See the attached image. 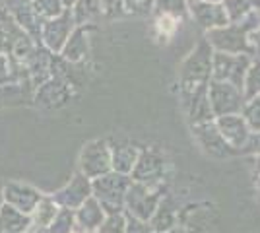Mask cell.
I'll return each mask as SVG.
<instances>
[{
  "mask_svg": "<svg viewBox=\"0 0 260 233\" xmlns=\"http://www.w3.org/2000/svg\"><path fill=\"white\" fill-rule=\"evenodd\" d=\"M78 233H91V231H78Z\"/></svg>",
  "mask_w": 260,
  "mask_h": 233,
  "instance_id": "obj_26",
  "label": "cell"
},
{
  "mask_svg": "<svg viewBox=\"0 0 260 233\" xmlns=\"http://www.w3.org/2000/svg\"><path fill=\"white\" fill-rule=\"evenodd\" d=\"M33 2V8L35 12L39 14V18L41 20H51V18H56V16H60L64 10V4L60 2V0H31Z\"/></svg>",
  "mask_w": 260,
  "mask_h": 233,
  "instance_id": "obj_17",
  "label": "cell"
},
{
  "mask_svg": "<svg viewBox=\"0 0 260 233\" xmlns=\"http://www.w3.org/2000/svg\"><path fill=\"white\" fill-rule=\"evenodd\" d=\"M126 233H153V227L146 220H138L126 214Z\"/></svg>",
  "mask_w": 260,
  "mask_h": 233,
  "instance_id": "obj_22",
  "label": "cell"
},
{
  "mask_svg": "<svg viewBox=\"0 0 260 233\" xmlns=\"http://www.w3.org/2000/svg\"><path fill=\"white\" fill-rule=\"evenodd\" d=\"M163 169H165V163H163L161 155L153 150H146V152H140V157H138L136 167H134L130 177L136 183L157 185L159 177L163 175Z\"/></svg>",
  "mask_w": 260,
  "mask_h": 233,
  "instance_id": "obj_8",
  "label": "cell"
},
{
  "mask_svg": "<svg viewBox=\"0 0 260 233\" xmlns=\"http://www.w3.org/2000/svg\"><path fill=\"white\" fill-rule=\"evenodd\" d=\"M78 167L91 181L111 173L113 171L111 142L103 140V138H98V140H89L87 144H84L82 152H80V157H78Z\"/></svg>",
  "mask_w": 260,
  "mask_h": 233,
  "instance_id": "obj_2",
  "label": "cell"
},
{
  "mask_svg": "<svg viewBox=\"0 0 260 233\" xmlns=\"http://www.w3.org/2000/svg\"><path fill=\"white\" fill-rule=\"evenodd\" d=\"M27 233H49V227H41V225H31V229Z\"/></svg>",
  "mask_w": 260,
  "mask_h": 233,
  "instance_id": "obj_23",
  "label": "cell"
},
{
  "mask_svg": "<svg viewBox=\"0 0 260 233\" xmlns=\"http://www.w3.org/2000/svg\"><path fill=\"white\" fill-rule=\"evenodd\" d=\"M132 185L130 175H122L117 171H111L103 177L93 179V196L105 206V210L111 212H124L126 194Z\"/></svg>",
  "mask_w": 260,
  "mask_h": 233,
  "instance_id": "obj_1",
  "label": "cell"
},
{
  "mask_svg": "<svg viewBox=\"0 0 260 233\" xmlns=\"http://www.w3.org/2000/svg\"><path fill=\"white\" fill-rule=\"evenodd\" d=\"M60 2L64 4V8H68V10H70V8L74 6V2H76V0H60Z\"/></svg>",
  "mask_w": 260,
  "mask_h": 233,
  "instance_id": "obj_25",
  "label": "cell"
},
{
  "mask_svg": "<svg viewBox=\"0 0 260 233\" xmlns=\"http://www.w3.org/2000/svg\"><path fill=\"white\" fill-rule=\"evenodd\" d=\"M72 95V84L66 82L64 78H49L45 84H41L37 88V93H35V101L43 107H60L64 105L66 101L70 99Z\"/></svg>",
  "mask_w": 260,
  "mask_h": 233,
  "instance_id": "obj_7",
  "label": "cell"
},
{
  "mask_svg": "<svg viewBox=\"0 0 260 233\" xmlns=\"http://www.w3.org/2000/svg\"><path fill=\"white\" fill-rule=\"evenodd\" d=\"M31 229V216L4 202L0 208V233H27Z\"/></svg>",
  "mask_w": 260,
  "mask_h": 233,
  "instance_id": "obj_12",
  "label": "cell"
},
{
  "mask_svg": "<svg viewBox=\"0 0 260 233\" xmlns=\"http://www.w3.org/2000/svg\"><path fill=\"white\" fill-rule=\"evenodd\" d=\"M4 206V183H0V208Z\"/></svg>",
  "mask_w": 260,
  "mask_h": 233,
  "instance_id": "obj_24",
  "label": "cell"
},
{
  "mask_svg": "<svg viewBox=\"0 0 260 233\" xmlns=\"http://www.w3.org/2000/svg\"><path fill=\"white\" fill-rule=\"evenodd\" d=\"M49 233H78L76 210L60 208L53 223L49 225Z\"/></svg>",
  "mask_w": 260,
  "mask_h": 233,
  "instance_id": "obj_15",
  "label": "cell"
},
{
  "mask_svg": "<svg viewBox=\"0 0 260 233\" xmlns=\"http://www.w3.org/2000/svg\"><path fill=\"white\" fill-rule=\"evenodd\" d=\"M101 8H103V18L107 20H115L126 14L124 0H101Z\"/></svg>",
  "mask_w": 260,
  "mask_h": 233,
  "instance_id": "obj_20",
  "label": "cell"
},
{
  "mask_svg": "<svg viewBox=\"0 0 260 233\" xmlns=\"http://www.w3.org/2000/svg\"><path fill=\"white\" fill-rule=\"evenodd\" d=\"M60 210V206L54 202L53 196H47L45 194L43 200L35 206V210L29 214L31 216V225H41V227H49L53 220L56 218V214Z\"/></svg>",
  "mask_w": 260,
  "mask_h": 233,
  "instance_id": "obj_14",
  "label": "cell"
},
{
  "mask_svg": "<svg viewBox=\"0 0 260 233\" xmlns=\"http://www.w3.org/2000/svg\"><path fill=\"white\" fill-rule=\"evenodd\" d=\"M54 202L60 208H68V210H78L87 198L93 196V181L86 177L82 171H76L72 179L66 183L62 189H58L54 194H51Z\"/></svg>",
  "mask_w": 260,
  "mask_h": 233,
  "instance_id": "obj_5",
  "label": "cell"
},
{
  "mask_svg": "<svg viewBox=\"0 0 260 233\" xmlns=\"http://www.w3.org/2000/svg\"><path fill=\"white\" fill-rule=\"evenodd\" d=\"M76 27L78 25L74 22L72 10H64L56 18L45 20L41 27V45L53 55H60Z\"/></svg>",
  "mask_w": 260,
  "mask_h": 233,
  "instance_id": "obj_4",
  "label": "cell"
},
{
  "mask_svg": "<svg viewBox=\"0 0 260 233\" xmlns=\"http://www.w3.org/2000/svg\"><path fill=\"white\" fill-rule=\"evenodd\" d=\"M140 157V152L136 146L124 140L111 142V159H113V171L122 173V175H132L136 161Z\"/></svg>",
  "mask_w": 260,
  "mask_h": 233,
  "instance_id": "obj_10",
  "label": "cell"
},
{
  "mask_svg": "<svg viewBox=\"0 0 260 233\" xmlns=\"http://www.w3.org/2000/svg\"><path fill=\"white\" fill-rule=\"evenodd\" d=\"M76 25H93L103 18L101 0H76L74 6L70 8Z\"/></svg>",
  "mask_w": 260,
  "mask_h": 233,
  "instance_id": "obj_13",
  "label": "cell"
},
{
  "mask_svg": "<svg viewBox=\"0 0 260 233\" xmlns=\"http://www.w3.org/2000/svg\"><path fill=\"white\" fill-rule=\"evenodd\" d=\"M124 8H126V14L144 16V14H150L152 8H155V0H124Z\"/></svg>",
  "mask_w": 260,
  "mask_h": 233,
  "instance_id": "obj_21",
  "label": "cell"
},
{
  "mask_svg": "<svg viewBox=\"0 0 260 233\" xmlns=\"http://www.w3.org/2000/svg\"><path fill=\"white\" fill-rule=\"evenodd\" d=\"M157 208H159V187L132 181L124 202V212L138 220L150 222Z\"/></svg>",
  "mask_w": 260,
  "mask_h": 233,
  "instance_id": "obj_3",
  "label": "cell"
},
{
  "mask_svg": "<svg viewBox=\"0 0 260 233\" xmlns=\"http://www.w3.org/2000/svg\"><path fill=\"white\" fill-rule=\"evenodd\" d=\"M155 8L161 16L179 18L184 10V0H155Z\"/></svg>",
  "mask_w": 260,
  "mask_h": 233,
  "instance_id": "obj_19",
  "label": "cell"
},
{
  "mask_svg": "<svg viewBox=\"0 0 260 233\" xmlns=\"http://www.w3.org/2000/svg\"><path fill=\"white\" fill-rule=\"evenodd\" d=\"M43 192L39 189H35L33 185L27 183H20V181H8L4 183V202L10 204L18 210L31 214L35 210V206L43 200Z\"/></svg>",
  "mask_w": 260,
  "mask_h": 233,
  "instance_id": "obj_6",
  "label": "cell"
},
{
  "mask_svg": "<svg viewBox=\"0 0 260 233\" xmlns=\"http://www.w3.org/2000/svg\"><path fill=\"white\" fill-rule=\"evenodd\" d=\"M109 212L105 206L99 202L95 196L87 198L80 208L76 210V222H78V231H91L98 233L103 222L107 220Z\"/></svg>",
  "mask_w": 260,
  "mask_h": 233,
  "instance_id": "obj_9",
  "label": "cell"
},
{
  "mask_svg": "<svg viewBox=\"0 0 260 233\" xmlns=\"http://www.w3.org/2000/svg\"><path fill=\"white\" fill-rule=\"evenodd\" d=\"M89 29H91V25H78L74 34L70 35L68 43L60 53V56L66 62L78 64L89 55Z\"/></svg>",
  "mask_w": 260,
  "mask_h": 233,
  "instance_id": "obj_11",
  "label": "cell"
},
{
  "mask_svg": "<svg viewBox=\"0 0 260 233\" xmlns=\"http://www.w3.org/2000/svg\"><path fill=\"white\" fill-rule=\"evenodd\" d=\"M18 70H23V66L16 64L8 55H0V88H4V86H16V82H18Z\"/></svg>",
  "mask_w": 260,
  "mask_h": 233,
  "instance_id": "obj_16",
  "label": "cell"
},
{
  "mask_svg": "<svg viewBox=\"0 0 260 233\" xmlns=\"http://www.w3.org/2000/svg\"><path fill=\"white\" fill-rule=\"evenodd\" d=\"M98 233H126V212H111Z\"/></svg>",
  "mask_w": 260,
  "mask_h": 233,
  "instance_id": "obj_18",
  "label": "cell"
}]
</instances>
